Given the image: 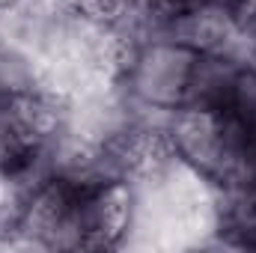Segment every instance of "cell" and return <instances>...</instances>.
I'll return each mask as SVG.
<instances>
[{
	"mask_svg": "<svg viewBox=\"0 0 256 253\" xmlns=\"http://www.w3.org/2000/svg\"><path fill=\"white\" fill-rule=\"evenodd\" d=\"M149 3H152V9L164 18V27H167V21L179 18V15H188L194 9H202V6H208L212 0H149Z\"/></svg>",
	"mask_w": 256,
	"mask_h": 253,
	"instance_id": "obj_2",
	"label": "cell"
},
{
	"mask_svg": "<svg viewBox=\"0 0 256 253\" xmlns=\"http://www.w3.org/2000/svg\"><path fill=\"white\" fill-rule=\"evenodd\" d=\"M194 60L196 51L173 39L146 42L126 72L131 96L152 110H179L185 104Z\"/></svg>",
	"mask_w": 256,
	"mask_h": 253,
	"instance_id": "obj_1",
	"label": "cell"
},
{
	"mask_svg": "<svg viewBox=\"0 0 256 253\" xmlns=\"http://www.w3.org/2000/svg\"><path fill=\"white\" fill-rule=\"evenodd\" d=\"M224 3H230V0H224Z\"/></svg>",
	"mask_w": 256,
	"mask_h": 253,
	"instance_id": "obj_3",
	"label": "cell"
}]
</instances>
